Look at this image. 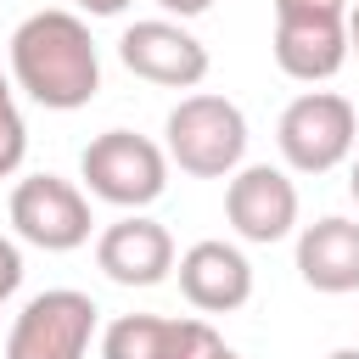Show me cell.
I'll return each mask as SVG.
<instances>
[{
    "instance_id": "10",
    "label": "cell",
    "mask_w": 359,
    "mask_h": 359,
    "mask_svg": "<svg viewBox=\"0 0 359 359\" xmlns=\"http://www.w3.org/2000/svg\"><path fill=\"white\" fill-rule=\"evenodd\" d=\"M180 292L196 314H236L252 297V264L236 241H196L174 264Z\"/></svg>"
},
{
    "instance_id": "12",
    "label": "cell",
    "mask_w": 359,
    "mask_h": 359,
    "mask_svg": "<svg viewBox=\"0 0 359 359\" xmlns=\"http://www.w3.org/2000/svg\"><path fill=\"white\" fill-rule=\"evenodd\" d=\"M297 275H303V286H314L325 297L359 292V219L325 213V219L303 224L297 230Z\"/></svg>"
},
{
    "instance_id": "17",
    "label": "cell",
    "mask_w": 359,
    "mask_h": 359,
    "mask_svg": "<svg viewBox=\"0 0 359 359\" xmlns=\"http://www.w3.org/2000/svg\"><path fill=\"white\" fill-rule=\"evenodd\" d=\"M17 286H22V247H17L11 236H0V303H6Z\"/></svg>"
},
{
    "instance_id": "18",
    "label": "cell",
    "mask_w": 359,
    "mask_h": 359,
    "mask_svg": "<svg viewBox=\"0 0 359 359\" xmlns=\"http://www.w3.org/2000/svg\"><path fill=\"white\" fill-rule=\"evenodd\" d=\"M157 6H163L168 17H180V22H185V17H202V11L213 6V0H157Z\"/></svg>"
},
{
    "instance_id": "6",
    "label": "cell",
    "mask_w": 359,
    "mask_h": 359,
    "mask_svg": "<svg viewBox=\"0 0 359 359\" xmlns=\"http://www.w3.org/2000/svg\"><path fill=\"white\" fill-rule=\"evenodd\" d=\"M90 196L62 174H28L11 185V230L39 252H73L90 241Z\"/></svg>"
},
{
    "instance_id": "13",
    "label": "cell",
    "mask_w": 359,
    "mask_h": 359,
    "mask_svg": "<svg viewBox=\"0 0 359 359\" xmlns=\"http://www.w3.org/2000/svg\"><path fill=\"white\" fill-rule=\"evenodd\" d=\"M168 320L163 314H118L101 331V359H163Z\"/></svg>"
},
{
    "instance_id": "2",
    "label": "cell",
    "mask_w": 359,
    "mask_h": 359,
    "mask_svg": "<svg viewBox=\"0 0 359 359\" xmlns=\"http://www.w3.org/2000/svg\"><path fill=\"white\" fill-rule=\"evenodd\" d=\"M163 151L191 180H230L247 163V112L230 95L196 90L163 118Z\"/></svg>"
},
{
    "instance_id": "14",
    "label": "cell",
    "mask_w": 359,
    "mask_h": 359,
    "mask_svg": "<svg viewBox=\"0 0 359 359\" xmlns=\"http://www.w3.org/2000/svg\"><path fill=\"white\" fill-rule=\"evenodd\" d=\"M28 157V123L17 112V84L11 73H0V180H11Z\"/></svg>"
},
{
    "instance_id": "8",
    "label": "cell",
    "mask_w": 359,
    "mask_h": 359,
    "mask_svg": "<svg viewBox=\"0 0 359 359\" xmlns=\"http://www.w3.org/2000/svg\"><path fill=\"white\" fill-rule=\"evenodd\" d=\"M224 219L241 241L269 247L297 230V185L275 163H241L224 185Z\"/></svg>"
},
{
    "instance_id": "11",
    "label": "cell",
    "mask_w": 359,
    "mask_h": 359,
    "mask_svg": "<svg viewBox=\"0 0 359 359\" xmlns=\"http://www.w3.org/2000/svg\"><path fill=\"white\" fill-rule=\"evenodd\" d=\"M275 67L297 84H325L342 73L348 50V17H275Z\"/></svg>"
},
{
    "instance_id": "20",
    "label": "cell",
    "mask_w": 359,
    "mask_h": 359,
    "mask_svg": "<svg viewBox=\"0 0 359 359\" xmlns=\"http://www.w3.org/2000/svg\"><path fill=\"white\" fill-rule=\"evenodd\" d=\"M348 50H353V56H359V0H353V6H348Z\"/></svg>"
},
{
    "instance_id": "23",
    "label": "cell",
    "mask_w": 359,
    "mask_h": 359,
    "mask_svg": "<svg viewBox=\"0 0 359 359\" xmlns=\"http://www.w3.org/2000/svg\"><path fill=\"white\" fill-rule=\"evenodd\" d=\"M219 359H241V353H236V348H224V353H219Z\"/></svg>"
},
{
    "instance_id": "7",
    "label": "cell",
    "mask_w": 359,
    "mask_h": 359,
    "mask_svg": "<svg viewBox=\"0 0 359 359\" xmlns=\"http://www.w3.org/2000/svg\"><path fill=\"white\" fill-rule=\"evenodd\" d=\"M118 62L146 79V84H163V90H196L208 79V45L174 22V17H146V22H129L118 34Z\"/></svg>"
},
{
    "instance_id": "1",
    "label": "cell",
    "mask_w": 359,
    "mask_h": 359,
    "mask_svg": "<svg viewBox=\"0 0 359 359\" xmlns=\"http://www.w3.org/2000/svg\"><path fill=\"white\" fill-rule=\"evenodd\" d=\"M11 84L50 112H79L101 90V50L79 11H28L11 28Z\"/></svg>"
},
{
    "instance_id": "9",
    "label": "cell",
    "mask_w": 359,
    "mask_h": 359,
    "mask_svg": "<svg viewBox=\"0 0 359 359\" xmlns=\"http://www.w3.org/2000/svg\"><path fill=\"white\" fill-rule=\"evenodd\" d=\"M95 269L118 286H163L174 275V236L146 213H123L95 236Z\"/></svg>"
},
{
    "instance_id": "5",
    "label": "cell",
    "mask_w": 359,
    "mask_h": 359,
    "mask_svg": "<svg viewBox=\"0 0 359 359\" xmlns=\"http://www.w3.org/2000/svg\"><path fill=\"white\" fill-rule=\"evenodd\" d=\"M101 309L90 292L50 286L22 303V314L6 331V359H84L95 342Z\"/></svg>"
},
{
    "instance_id": "22",
    "label": "cell",
    "mask_w": 359,
    "mask_h": 359,
    "mask_svg": "<svg viewBox=\"0 0 359 359\" xmlns=\"http://www.w3.org/2000/svg\"><path fill=\"white\" fill-rule=\"evenodd\" d=\"M325 359H359V348H331Z\"/></svg>"
},
{
    "instance_id": "15",
    "label": "cell",
    "mask_w": 359,
    "mask_h": 359,
    "mask_svg": "<svg viewBox=\"0 0 359 359\" xmlns=\"http://www.w3.org/2000/svg\"><path fill=\"white\" fill-rule=\"evenodd\" d=\"M219 353H224V337H219L202 314L168 320V348H163V359H219Z\"/></svg>"
},
{
    "instance_id": "19",
    "label": "cell",
    "mask_w": 359,
    "mask_h": 359,
    "mask_svg": "<svg viewBox=\"0 0 359 359\" xmlns=\"http://www.w3.org/2000/svg\"><path fill=\"white\" fill-rule=\"evenodd\" d=\"M73 6H79V11H90V17H118L129 0H73Z\"/></svg>"
},
{
    "instance_id": "16",
    "label": "cell",
    "mask_w": 359,
    "mask_h": 359,
    "mask_svg": "<svg viewBox=\"0 0 359 359\" xmlns=\"http://www.w3.org/2000/svg\"><path fill=\"white\" fill-rule=\"evenodd\" d=\"M353 0H275V17H348Z\"/></svg>"
},
{
    "instance_id": "4",
    "label": "cell",
    "mask_w": 359,
    "mask_h": 359,
    "mask_svg": "<svg viewBox=\"0 0 359 359\" xmlns=\"http://www.w3.org/2000/svg\"><path fill=\"white\" fill-rule=\"evenodd\" d=\"M275 146L292 174H331L359 146V112L337 90H303L297 101H286L275 123Z\"/></svg>"
},
{
    "instance_id": "3",
    "label": "cell",
    "mask_w": 359,
    "mask_h": 359,
    "mask_svg": "<svg viewBox=\"0 0 359 359\" xmlns=\"http://www.w3.org/2000/svg\"><path fill=\"white\" fill-rule=\"evenodd\" d=\"M168 151L135 129H101L84 151H79V180L90 185V196L140 213L168 191Z\"/></svg>"
},
{
    "instance_id": "21",
    "label": "cell",
    "mask_w": 359,
    "mask_h": 359,
    "mask_svg": "<svg viewBox=\"0 0 359 359\" xmlns=\"http://www.w3.org/2000/svg\"><path fill=\"white\" fill-rule=\"evenodd\" d=\"M348 196L359 202V157H353V168H348Z\"/></svg>"
}]
</instances>
